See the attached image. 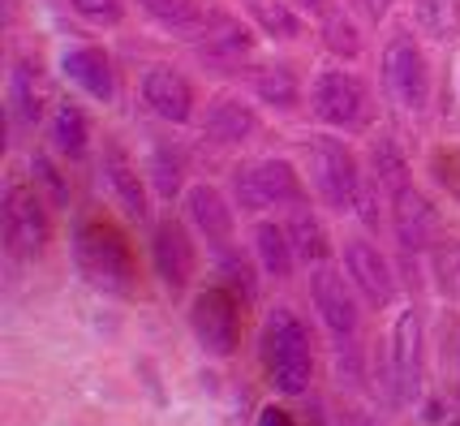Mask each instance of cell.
I'll return each instance as SVG.
<instances>
[{"label":"cell","instance_id":"cell-1","mask_svg":"<svg viewBox=\"0 0 460 426\" xmlns=\"http://www.w3.org/2000/svg\"><path fill=\"white\" fill-rule=\"evenodd\" d=\"M73 258H78L82 280H91L95 289L117 293V298L134 293L138 267H134V250H129V242L117 225H103V220L82 225L78 237H73Z\"/></svg>","mask_w":460,"mask_h":426},{"label":"cell","instance_id":"cell-2","mask_svg":"<svg viewBox=\"0 0 460 426\" xmlns=\"http://www.w3.org/2000/svg\"><path fill=\"white\" fill-rule=\"evenodd\" d=\"M263 366L275 392L301 397L315 375V353H310V332L292 310H275L263 327Z\"/></svg>","mask_w":460,"mask_h":426},{"label":"cell","instance_id":"cell-3","mask_svg":"<svg viewBox=\"0 0 460 426\" xmlns=\"http://www.w3.org/2000/svg\"><path fill=\"white\" fill-rule=\"evenodd\" d=\"M310 181H315L318 199L327 202V207H336V211H353L362 202L357 160L336 138H315L310 143Z\"/></svg>","mask_w":460,"mask_h":426},{"label":"cell","instance_id":"cell-4","mask_svg":"<svg viewBox=\"0 0 460 426\" xmlns=\"http://www.w3.org/2000/svg\"><path fill=\"white\" fill-rule=\"evenodd\" d=\"M383 86L396 100V108H405V112H422L431 100V70L409 35H396L383 52Z\"/></svg>","mask_w":460,"mask_h":426},{"label":"cell","instance_id":"cell-5","mask_svg":"<svg viewBox=\"0 0 460 426\" xmlns=\"http://www.w3.org/2000/svg\"><path fill=\"white\" fill-rule=\"evenodd\" d=\"M310 298H315V310L323 327L332 332V340L340 345V353L353 349V340H357V301H353V289L344 284L336 267H327V263H318L315 276H310Z\"/></svg>","mask_w":460,"mask_h":426},{"label":"cell","instance_id":"cell-6","mask_svg":"<svg viewBox=\"0 0 460 426\" xmlns=\"http://www.w3.org/2000/svg\"><path fill=\"white\" fill-rule=\"evenodd\" d=\"M4 246L13 258H39L48 246V211L30 185H9L4 194Z\"/></svg>","mask_w":460,"mask_h":426},{"label":"cell","instance_id":"cell-7","mask_svg":"<svg viewBox=\"0 0 460 426\" xmlns=\"http://www.w3.org/2000/svg\"><path fill=\"white\" fill-rule=\"evenodd\" d=\"M301 181L292 173L289 160H263L254 168L237 173V202L245 211H263V207H301Z\"/></svg>","mask_w":460,"mask_h":426},{"label":"cell","instance_id":"cell-8","mask_svg":"<svg viewBox=\"0 0 460 426\" xmlns=\"http://www.w3.org/2000/svg\"><path fill=\"white\" fill-rule=\"evenodd\" d=\"M315 112L336 129H366L370 126V95L353 74L327 70L315 82Z\"/></svg>","mask_w":460,"mask_h":426},{"label":"cell","instance_id":"cell-9","mask_svg":"<svg viewBox=\"0 0 460 426\" xmlns=\"http://www.w3.org/2000/svg\"><path fill=\"white\" fill-rule=\"evenodd\" d=\"M194 336L202 340V349L216 353V357H228L237 349V336H242V310H237V298L228 289H207L194 298Z\"/></svg>","mask_w":460,"mask_h":426},{"label":"cell","instance_id":"cell-10","mask_svg":"<svg viewBox=\"0 0 460 426\" xmlns=\"http://www.w3.org/2000/svg\"><path fill=\"white\" fill-rule=\"evenodd\" d=\"M422 383V319L405 310L388 340V388L396 401H413Z\"/></svg>","mask_w":460,"mask_h":426},{"label":"cell","instance_id":"cell-11","mask_svg":"<svg viewBox=\"0 0 460 426\" xmlns=\"http://www.w3.org/2000/svg\"><path fill=\"white\" fill-rule=\"evenodd\" d=\"M391 228H396V242L409 254L431 250L435 228H439V216H435V207H431V199L417 194L413 185L396 190V194H391Z\"/></svg>","mask_w":460,"mask_h":426},{"label":"cell","instance_id":"cell-12","mask_svg":"<svg viewBox=\"0 0 460 426\" xmlns=\"http://www.w3.org/2000/svg\"><path fill=\"white\" fill-rule=\"evenodd\" d=\"M344 272H349L353 289H357L370 306H388L391 293H396L388 258L379 254V246H370V242H349V246H344Z\"/></svg>","mask_w":460,"mask_h":426},{"label":"cell","instance_id":"cell-13","mask_svg":"<svg viewBox=\"0 0 460 426\" xmlns=\"http://www.w3.org/2000/svg\"><path fill=\"white\" fill-rule=\"evenodd\" d=\"M151 254H155V272H160V280L172 293L190 284V276H194V246H190V233L181 225H172V220L155 225Z\"/></svg>","mask_w":460,"mask_h":426},{"label":"cell","instance_id":"cell-14","mask_svg":"<svg viewBox=\"0 0 460 426\" xmlns=\"http://www.w3.org/2000/svg\"><path fill=\"white\" fill-rule=\"evenodd\" d=\"M143 100H146V108H155V117H164L172 126L190 121V112H194L190 82L177 74V70H168V65H155V70L143 78Z\"/></svg>","mask_w":460,"mask_h":426},{"label":"cell","instance_id":"cell-15","mask_svg":"<svg viewBox=\"0 0 460 426\" xmlns=\"http://www.w3.org/2000/svg\"><path fill=\"white\" fill-rule=\"evenodd\" d=\"M185 216H190V225H194L211 246H228V237H233V211H228V202L219 199V190L194 185V190L185 194Z\"/></svg>","mask_w":460,"mask_h":426},{"label":"cell","instance_id":"cell-16","mask_svg":"<svg viewBox=\"0 0 460 426\" xmlns=\"http://www.w3.org/2000/svg\"><path fill=\"white\" fill-rule=\"evenodd\" d=\"M202 48L211 61H224V65H233V61H242L250 56L254 48V39H250V30H245L237 18H228V13H211V18H202Z\"/></svg>","mask_w":460,"mask_h":426},{"label":"cell","instance_id":"cell-17","mask_svg":"<svg viewBox=\"0 0 460 426\" xmlns=\"http://www.w3.org/2000/svg\"><path fill=\"white\" fill-rule=\"evenodd\" d=\"M61 70L70 74V82H78L86 95L95 100H112V65L99 48H70L61 56Z\"/></svg>","mask_w":460,"mask_h":426},{"label":"cell","instance_id":"cell-18","mask_svg":"<svg viewBox=\"0 0 460 426\" xmlns=\"http://www.w3.org/2000/svg\"><path fill=\"white\" fill-rule=\"evenodd\" d=\"M103 176H108V185H112V194L121 199V207L134 216V220H146V194H143V176L138 168L125 160L121 151L112 147L103 155Z\"/></svg>","mask_w":460,"mask_h":426},{"label":"cell","instance_id":"cell-19","mask_svg":"<svg viewBox=\"0 0 460 426\" xmlns=\"http://www.w3.org/2000/svg\"><path fill=\"white\" fill-rule=\"evenodd\" d=\"M254 250H259V263H263V272L267 276H275V280H284L292 272V242H289V228H280V225H259L254 228Z\"/></svg>","mask_w":460,"mask_h":426},{"label":"cell","instance_id":"cell-20","mask_svg":"<svg viewBox=\"0 0 460 426\" xmlns=\"http://www.w3.org/2000/svg\"><path fill=\"white\" fill-rule=\"evenodd\" d=\"M207 134L216 143H245L254 134V112L237 100H219L211 112H207Z\"/></svg>","mask_w":460,"mask_h":426},{"label":"cell","instance_id":"cell-21","mask_svg":"<svg viewBox=\"0 0 460 426\" xmlns=\"http://www.w3.org/2000/svg\"><path fill=\"white\" fill-rule=\"evenodd\" d=\"M413 18L431 39L448 44L460 30V0H413Z\"/></svg>","mask_w":460,"mask_h":426},{"label":"cell","instance_id":"cell-22","mask_svg":"<svg viewBox=\"0 0 460 426\" xmlns=\"http://www.w3.org/2000/svg\"><path fill=\"white\" fill-rule=\"evenodd\" d=\"M52 143L61 155L78 160L86 151V117L78 112V103H56V117H52Z\"/></svg>","mask_w":460,"mask_h":426},{"label":"cell","instance_id":"cell-23","mask_svg":"<svg viewBox=\"0 0 460 426\" xmlns=\"http://www.w3.org/2000/svg\"><path fill=\"white\" fill-rule=\"evenodd\" d=\"M289 242H292V250H297V258H306V263H315V267L327 258V233H323V225H318L310 211H292Z\"/></svg>","mask_w":460,"mask_h":426},{"label":"cell","instance_id":"cell-24","mask_svg":"<svg viewBox=\"0 0 460 426\" xmlns=\"http://www.w3.org/2000/svg\"><path fill=\"white\" fill-rule=\"evenodd\" d=\"M245 9L254 13V22L263 26L271 39H297L301 35L297 13H292L289 4H280V0H245Z\"/></svg>","mask_w":460,"mask_h":426},{"label":"cell","instance_id":"cell-25","mask_svg":"<svg viewBox=\"0 0 460 426\" xmlns=\"http://www.w3.org/2000/svg\"><path fill=\"white\" fill-rule=\"evenodd\" d=\"M9 95H13V108H18V117H22V121L35 126V121L44 117V86H39V74H35L30 65H18V70H13Z\"/></svg>","mask_w":460,"mask_h":426},{"label":"cell","instance_id":"cell-26","mask_svg":"<svg viewBox=\"0 0 460 426\" xmlns=\"http://www.w3.org/2000/svg\"><path fill=\"white\" fill-rule=\"evenodd\" d=\"M254 91H259V100L271 103V108H292V103H297V78H292L284 65H271V70H259V74H254Z\"/></svg>","mask_w":460,"mask_h":426},{"label":"cell","instance_id":"cell-27","mask_svg":"<svg viewBox=\"0 0 460 426\" xmlns=\"http://www.w3.org/2000/svg\"><path fill=\"white\" fill-rule=\"evenodd\" d=\"M138 4L168 30H198L202 26V13H198L194 0H138Z\"/></svg>","mask_w":460,"mask_h":426},{"label":"cell","instance_id":"cell-28","mask_svg":"<svg viewBox=\"0 0 460 426\" xmlns=\"http://www.w3.org/2000/svg\"><path fill=\"white\" fill-rule=\"evenodd\" d=\"M370 164H374V176H379V185H388L391 194L396 190H405L409 181V168H405V160H400V151H396V143H374V151H370Z\"/></svg>","mask_w":460,"mask_h":426},{"label":"cell","instance_id":"cell-29","mask_svg":"<svg viewBox=\"0 0 460 426\" xmlns=\"http://www.w3.org/2000/svg\"><path fill=\"white\" fill-rule=\"evenodd\" d=\"M323 39H327V48L340 52V56H357V48H362L357 26L349 22L340 9H327V13H323Z\"/></svg>","mask_w":460,"mask_h":426},{"label":"cell","instance_id":"cell-30","mask_svg":"<svg viewBox=\"0 0 460 426\" xmlns=\"http://www.w3.org/2000/svg\"><path fill=\"white\" fill-rule=\"evenodd\" d=\"M435 276H439V289L443 293H460V246H443L435 254Z\"/></svg>","mask_w":460,"mask_h":426},{"label":"cell","instance_id":"cell-31","mask_svg":"<svg viewBox=\"0 0 460 426\" xmlns=\"http://www.w3.org/2000/svg\"><path fill=\"white\" fill-rule=\"evenodd\" d=\"M435 176L452 199H460V151H439L435 155Z\"/></svg>","mask_w":460,"mask_h":426},{"label":"cell","instance_id":"cell-32","mask_svg":"<svg viewBox=\"0 0 460 426\" xmlns=\"http://www.w3.org/2000/svg\"><path fill=\"white\" fill-rule=\"evenodd\" d=\"M73 9L86 18V22H121V0H73Z\"/></svg>","mask_w":460,"mask_h":426},{"label":"cell","instance_id":"cell-33","mask_svg":"<svg viewBox=\"0 0 460 426\" xmlns=\"http://www.w3.org/2000/svg\"><path fill=\"white\" fill-rule=\"evenodd\" d=\"M35 176H39V185H48V194H52V202L56 207H65L70 202V190H65V181H61V173L52 168V160H44V155H35Z\"/></svg>","mask_w":460,"mask_h":426},{"label":"cell","instance_id":"cell-34","mask_svg":"<svg viewBox=\"0 0 460 426\" xmlns=\"http://www.w3.org/2000/svg\"><path fill=\"white\" fill-rule=\"evenodd\" d=\"M151 173H155V185H160V194H177V185H181V168H177V160L168 164V151H155V164H151Z\"/></svg>","mask_w":460,"mask_h":426},{"label":"cell","instance_id":"cell-35","mask_svg":"<svg viewBox=\"0 0 460 426\" xmlns=\"http://www.w3.org/2000/svg\"><path fill=\"white\" fill-rule=\"evenodd\" d=\"M357 9H362L370 22H379V18H388V9H391V0H357Z\"/></svg>","mask_w":460,"mask_h":426},{"label":"cell","instance_id":"cell-36","mask_svg":"<svg viewBox=\"0 0 460 426\" xmlns=\"http://www.w3.org/2000/svg\"><path fill=\"white\" fill-rule=\"evenodd\" d=\"M259 426H292V414H284V409H263V418H259Z\"/></svg>","mask_w":460,"mask_h":426},{"label":"cell","instance_id":"cell-37","mask_svg":"<svg viewBox=\"0 0 460 426\" xmlns=\"http://www.w3.org/2000/svg\"><path fill=\"white\" fill-rule=\"evenodd\" d=\"M301 4H310L315 13H327V9H332V0H301Z\"/></svg>","mask_w":460,"mask_h":426}]
</instances>
